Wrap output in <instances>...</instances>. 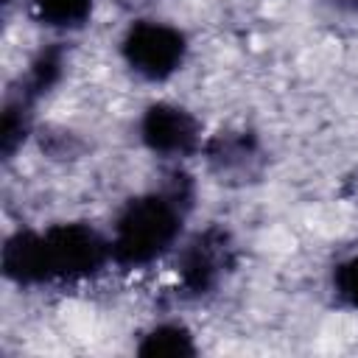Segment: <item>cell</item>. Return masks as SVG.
<instances>
[{"mask_svg": "<svg viewBox=\"0 0 358 358\" xmlns=\"http://www.w3.org/2000/svg\"><path fill=\"white\" fill-rule=\"evenodd\" d=\"M112 260V243L90 224H56L45 232H14L3 246V274L17 285L84 280Z\"/></svg>", "mask_w": 358, "mask_h": 358, "instance_id": "6da1fadb", "label": "cell"}, {"mask_svg": "<svg viewBox=\"0 0 358 358\" xmlns=\"http://www.w3.org/2000/svg\"><path fill=\"white\" fill-rule=\"evenodd\" d=\"M193 187L187 176L173 173L162 190L131 199L115 221L112 260L129 268L148 266L162 257L179 238Z\"/></svg>", "mask_w": 358, "mask_h": 358, "instance_id": "7a4b0ae2", "label": "cell"}, {"mask_svg": "<svg viewBox=\"0 0 358 358\" xmlns=\"http://www.w3.org/2000/svg\"><path fill=\"white\" fill-rule=\"evenodd\" d=\"M120 50L126 64L137 76L148 81H162L179 70L187 45L179 28L154 20H140L126 31Z\"/></svg>", "mask_w": 358, "mask_h": 358, "instance_id": "3957f363", "label": "cell"}, {"mask_svg": "<svg viewBox=\"0 0 358 358\" xmlns=\"http://www.w3.org/2000/svg\"><path fill=\"white\" fill-rule=\"evenodd\" d=\"M235 249L224 227H207L199 232L179 257V282L190 296L210 294L232 268Z\"/></svg>", "mask_w": 358, "mask_h": 358, "instance_id": "277c9868", "label": "cell"}, {"mask_svg": "<svg viewBox=\"0 0 358 358\" xmlns=\"http://www.w3.org/2000/svg\"><path fill=\"white\" fill-rule=\"evenodd\" d=\"M143 143L162 157H187L199 148L201 134L196 117L173 103H154L140 120Z\"/></svg>", "mask_w": 358, "mask_h": 358, "instance_id": "5b68a950", "label": "cell"}, {"mask_svg": "<svg viewBox=\"0 0 358 358\" xmlns=\"http://www.w3.org/2000/svg\"><path fill=\"white\" fill-rule=\"evenodd\" d=\"M207 157L221 176H252L260 148L252 134H218L207 145Z\"/></svg>", "mask_w": 358, "mask_h": 358, "instance_id": "8992f818", "label": "cell"}, {"mask_svg": "<svg viewBox=\"0 0 358 358\" xmlns=\"http://www.w3.org/2000/svg\"><path fill=\"white\" fill-rule=\"evenodd\" d=\"M137 352L148 358H182V355H193L196 344L182 324H159L148 336H143Z\"/></svg>", "mask_w": 358, "mask_h": 358, "instance_id": "52a82bcc", "label": "cell"}, {"mask_svg": "<svg viewBox=\"0 0 358 358\" xmlns=\"http://www.w3.org/2000/svg\"><path fill=\"white\" fill-rule=\"evenodd\" d=\"M34 14L50 28H78L92 11V0H31Z\"/></svg>", "mask_w": 358, "mask_h": 358, "instance_id": "ba28073f", "label": "cell"}, {"mask_svg": "<svg viewBox=\"0 0 358 358\" xmlns=\"http://www.w3.org/2000/svg\"><path fill=\"white\" fill-rule=\"evenodd\" d=\"M333 285H336V294L358 310V255L338 263L336 271H333Z\"/></svg>", "mask_w": 358, "mask_h": 358, "instance_id": "9c48e42d", "label": "cell"}, {"mask_svg": "<svg viewBox=\"0 0 358 358\" xmlns=\"http://www.w3.org/2000/svg\"><path fill=\"white\" fill-rule=\"evenodd\" d=\"M330 3H336L338 8H347V11H358V0H330Z\"/></svg>", "mask_w": 358, "mask_h": 358, "instance_id": "30bf717a", "label": "cell"}]
</instances>
